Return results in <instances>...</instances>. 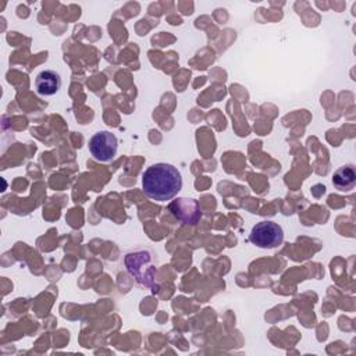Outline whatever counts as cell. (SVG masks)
Masks as SVG:
<instances>
[{"label": "cell", "mask_w": 356, "mask_h": 356, "mask_svg": "<svg viewBox=\"0 0 356 356\" xmlns=\"http://www.w3.org/2000/svg\"><path fill=\"white\" fill-rule=\"evenodd\" d=\"M35 88L42 96L56 95L61 88V76L54 70H43L35 78Z\"/></svg>", "instance_id": "5b68a950"}, {"label": "cell", "mask_w": 356, "mask_h": 356, "mask_svg": "<svg viewBox=\"0 0 356 356\" xmlns=\"http://www.w3.org/2000/svg\"><path fill=\"white\" fill-rule=\"evenodd\" d=\"M142 188L147 197L165 202L172 199L182 188L181 172L171 164L157 163L147 167L142 175Z\"/></svg>", "instance_id": "6da1fadb"}, {"label": "cell", "mask_w": 356, "mask_h": 356, "mask_svg": "<svg viewBox=\"0 0 356 356\" xmlns=\"http://www.w3.org/2000/svg\"><path fill=\"white\" fill-rule=\"evenodd\" d=\"M168 209L177 220H179L181 222H185V224L195 225L202 217L200 206H199L197 200H195V199L178 197L170 203Z\"/></svg>", "instance_id": "277c9868"}, {"label": "cell", "mask_w": 356, "mask_h": 356, "mask_svg": "<svg viewBox=\"0 0 356 356\" xmlns=\"http://www.w3.org/2000/svg\"><path fill=\"white\" fill-rule=\"evenodd\" d=\"M89 152L99 161H110L118 149V140L110 131H99L89 139Z\"/></svg>", "instance_id": "3957f363"}, {"label": "cell", "mask_w": 356, "mask_h": 356, "mask_svg": "<svg viewBox=\"0 0 356 356\" xmlns=\"http://www.w3.org/2000/svg\"><path fill=\"white\" fill-rule=\"evenodd\" d=\"M332 184L338 191H350L356 184V172L352 165L339 167L332 175Z\"/></svg>", "instance_id": "8992f818"}, {"label": "cell", "mask_w": 356, "mask_h": 356, "mask_svg": "<svg viewBox=\"0 0 356 356\" xmlns=\"http://www.w3.org/2000/svg\"><path fill=\"white\" fill-rule=\"evenodd\" d=\"M249 239L259 248L273 249L282 243L284 231L274 221H260L252 228Z\"/></svg>", "instance_id": "7a4b0ae2"}]
</instances>
